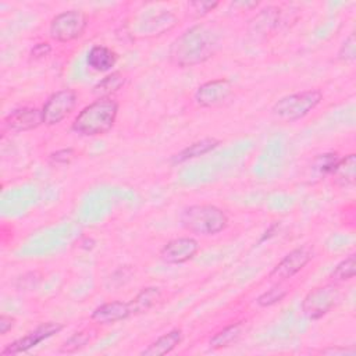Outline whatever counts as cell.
Returning a JSON list of instances; mask_svg holds the SVG:
<instances>
[{
    "instance_id": "3",
    "label": "cell",
    "mask_w": 356,
    "mask_h": 356,
    "mask_svg": "<svg viewBox=\"0 0 356 356\" xmlns=\"http://www.w3.org/2000/svg\"><path fill=\"white\" fill-rule=\"evenodd\" d=\"M179 224L196 235H217L227 228L228 216L214 204H192L181 211Z\"/></svg>"
},
{
    "instance_id": "11",
    "label": "cell",
    "mask_w": 356,
    "mask_h": 356,
    "mask_svg": "<svg viewBox=\"0 0 356 356\" xmlns=\"http://www.w3.org/2000/svg\"><path fill=\"white\" fill-rule=\"evenodd\" d=\"M200 245L192 236H179L168 241L160 250V259L167 264H182L192 260Z\"/></svg>"
},
{
    "instance_id": "28",
    "label": "cell",
    "mask_w": 356,
    "mask_h": 356,
    "mask_svg": "<svg viewBox=\"0 0 356 356\" xmlns=\"http://www.w3.org/2000/svg\"><path fill=\"white\" fill-rule=\"evenodd\" d=\"M51 51V46L49 42H40L38 44H35L31 50V57L33 60H42L46 56H49Z\"/></svg>"
},
{
    "instance_id": "10",
    "label": "cell",
    "mask_w": 356,
    "mask_h": 356,
    "mask_svg": "<svg viewBox=\"0 0 356 356\" xmlns=\"http://www.w3.org/2000/svg\"><path fill=\"white\" fill-rule=\"evenodd\" d=\"M232 95V82L227 78H217L202 83L195 92V103L203 108L222 104Z\"/></svg>"
},
{
    "instance_id": "25",
    "label": "cell",
    "mask_w": 356,
    "mask_h": 356,
    "mask_svg": "<svg viewBox=\"0 0 356 356\" xmlns=\"http://www.w3.org/2000/svg\"><path fill=\"white\" fill-rule=\"evenodd\" d=\"M338 161H339V157L337 153H324L316 157L314 167L323 174H331Z\"/></svg>"
},
{
    "instance_id": "16",
    "label": "cell",
    "mask_w": 356,
    "mask_h": 356,
    "mask_svg": "<svg viewBox=\"0 0 356 356\" xmlns=\"http://www.w3.org/2000/svg\"><path fill=\"white\" fill-rule=\"evenodd\" d=\"M220 140L216 139V138H203V139H199L193 143H191L189 146L184 147L181 152H178L177 154H174L171 157V163L172 164H181V163H185L188 160H192V159H197V157H202L210 152H213L216 147L220 146Z\"/></svg>"
},
{
    "instance_id": "5",
    "label": "cell",
    "mask_w": 356,
    "mask_h": 356,
    "mask_svg": "<svg viewBox=\"0 0 356 356\" xmlns=\"http://www.w3.org/2000/svg\"><path fill=\"white\" fill-rule=\"evenodd\" d=\"M88 17L81 10H67L54 15L49 25V36L58 43L72 42L83 35Z\"/></svg>"
},
{
    "instance_id": "12",
    "label": "cell",
    "mask_w": 356,
    "mask_h": 356,
    "mask_svg": "<svg viewBox=\"0 0 356 356\" xmlns=\"http://www.w3.org/2000/svg\"><path fill=\"white\" fill-rule=\"evenodd\" d=\"M4 127L13 132H26L43 124L42 110L36 107H21L13 110L3 121Z\"/></svg>"
},
{
    "instance_id": "30",
    "label": "cell",
    "mask_w": 356,
    "mask_h": 356,
    "mask_svg": "<svg viewBox=\"0 0 356 356\" xmlns=\"http://www.w3.org/2000/svg\"><path fill=\"white\" fill-rule=\"evenodd\" d=\"M321 353H324V355H350V356H353V355H355V350L345 349V348H334V346H330V348L323 349Z\"/></svg>"
},
{
    "instance_id": "22",
    "label": "cell",
    "mask_w": 356,
    "mask_h": 356,
    "mask_svg": "<svg viewBox=\"0 0 356 356\" xmlns=\"http://www.w3.org/2000/svg\"><path fill=\"white\" fill-rule=\"evenodd\" d=\"M92 341V330H82L71 335L60 348V352L63 353H74L83 346H86Z\"/></svg>"
},
{
    "instance_id": "4",
    "label": "cell",
    "mask_w": 356,
    "mask_h": 356,
    "mask_svg": "<svg viewBox=\"0 0 356 356\" xmlns=\"http://www.w3.org/2000/svg\"><path fill=\"white\" fill-rule=\"evenodd\" d=\"M323 100V93L318 89H307L291 93L278 99L273 107L271 114L282 122H295L310 114Z\"/></svg>"
},
{
    "instance_id": "24",
    "label": "cell",
    "mask_w": 356,
    "mask_h": 356,
    "mask_svg": "<svg viewBox=\"0 0 356 356\" xmlns=\"http://www.w3.org/2000/svg\"><path fill=\"white\" fill-rule=\"evenodd\" d=\"M337 58L339 61L343 63H352L356 58V42H355V35L349 33L348 38L342 42L338 53H337Z\"/></svg>"
},
{
    "instance_id": "20",
    "label": "cell",
    "mask_w": 356,
    "mask_h": 356,
    "mask_svg": "<svg viewBox=\"0 0 356 356\" xmlns=\"http://www.w3.org/2000/svg\"><path fill=\"white\" fill-rule=\"evenodd\" d=\"M242 332V323H232L229 325H227L225 328H222L221 331H218L217 334H214L210 341L209 345L213 349H221V348H227L229 346L232 342H235Z\"/></svg>"
},
{
    "instance_id": "26",
    "label": "cell",
    "mask_w": 356,
    "mask_h": 356,
    "mask_svg": "<svg viewBox=\"0 0 356 356\" xmlns=\"http://www.w3.org/2000/svg\"><path fill=\"white\" fill-rule=\"evenodd\" d=\"M218 1H191L188 3V11L192 17L200 18L214 11L218 7Z\"/></svg>"
},
{
    "instance_id": "2",
    "label": "cell",
    "mask_w": 356,
    "mask_h": 356,
    "mask_svg": "<svg viewBox=\"0 0 356 356\" xmlns=\"http://www.w3.org/2000/svg\"><path fill=\"white\" fill-rule=\"evenodd\" d=\"M118 103L113 97H97L85 106L72 121V131L82 136H100L115 124Z\"/></svg>"
},
{
    "instance_id": "21",
    "label": "cell",
    "mask_w": 356,
    "mask_h": 356,
    "mask_svg": "<svg viewBox=\"0 0 356 356\" xmlns=\"http://www.w3.org/2000/svg\"><path fill=\"white\" fill-rule=\"evenodd\" d=\"M355 274H356V257L352 253L334 267V270L330 274V280L334 284L346 282V281H350L355 277Z\"/></svg>"
},
{
    "instance_id": "9",
    "label": "cell",
    "mask_w": 356,
    "mask_h": 356,
    "mask_svg": "<svg viewBox=\"0 0 356 356\" xmlns=\"http://www.w3.org/2000/svg\"><path fill=\"white\" fill-rule=\"evenodd\" d=\"M63 328H64V325L61 323H56V321L43 323V324L38 325L33 331L28 332L26 335L17 338L15 341L6 345L1 350V355L11 356V355H19V353L28 352L29 349L35 348L44 339L53 337L54 334H58Z\"/></svg>"
},
{
    "instance_id": "7",
    "label": "cell",
    "mask_w": 356,
    "mask_h": 356,
    "mask_svg": "<svg viewBox=\"0 0 356 356\" xmlns=\"http://www.w3.org/2000/svg\"><path fill=\"white\" fill-rule=\"evenodd\" d=\"M78 102L76 92L72 89H60L51 93L42 107L43 124L53 127L60 124L75 108Z\"/></svg>"
},
{
    "instance_id": "14",
    "label": "cell",
    "mask_w": 356,
    "mask_h": 356,
    "mask_svg": "<svg viewBox=\"0 0 356 356\" xmlns=\"http://www.w3.org/2000/svg\"><path fill=\"white\" fill-rule=\"evenodd\" d=\"M117 61L118 54L113 49L102 44L92 46L86 54V64L96 72L111 71Z\"/></svg>"
},
{
    "instance_id": "27",
    "label": "cell",
    "mask_w": 356,
    "mask_h": 356,
    "mask_svg": "<svg viewBox=\"0 0 356 356\" xmlns=\"http://www.w3.org/2000/svg\"><path fill=\"white\" fill-rule=\"evenodd\" d=\"M50 161L54 164H70L71 160L74 159V149L67 147V149H58L53 153H50Z\"/></svg>"
},
{
    "instance_id": "19",
    "label": "cell",
    "mask_w": 356,
    "mask_h": 356,
    "mask_svg": "<svg viewBox=\"0 0 356 356\" xmlns=\"http://www.w3.org/2000/svg\"><path fill=\"white\" fill-rule=\"evenodd\" d=\"M125 85V75L120 71H113L111 74L106 75L102 81H99L95 88L93 93L99 97H111L113 93L118 92Z\"/></svg>"
},
{
    "instance_id": "18",
    "label": "cell",
    "mask_w": 356,
    "mask_h": 356,
    "mask_svg": "<svg viewBox=\"0 0 356 356\" xmlns=\"http://www.w3.org/2000/svg\"><path fill=\"white\" fill-rule=\"evenodd\" d=\"M161 299V291L157 286H147L143 288L140 292L136 293L135 298H132L128 303L131 307L132 316L142 314L150 310L153 306L157 305V302Z\"/></svg>"
},
{
    "instance_id": "6",
    "label": "cell",
    "mask_w": 356,
    "mask_h": 356,
    "mask_svg": "<svg viewBox=\"0 0 356 356\" xmlns=\"http://www.w3.org/2000/svg\"><path fill=\"white\" fill-rule=\"evenodd\" d=\"M341 299L339 288L335 284H325L307 292L302 300V312L310 320L325 316Z\"/></svg>"
},
{
    "instance_id": "15",
    "label": "cell",
    "mask_w": 356,
    "mask_h": 356,
    "mask_svg": "<svg viewBox=\"0 0 356 356\" xmlns=\"http://www.w3.org/2000/svg\"><path fill=\"white\" fill-rule=\"evenodd\" d=\"M184 334L181 328H172L168 332L159 337L156 341H153L150 345H147L140 355L142 356H161L167 355L171 350H174L181 342H182Z\"/></svg>"
},
{
    "instance_id": "23",
    "label": "cell",
    "mask_w": 356,
    "mask_h": 356,
    "mask_svg": "<svg viewBox=\"0 0 356 356\" xmlns=\"http://www.w3.org/2000/svg\"><path fill=\"white\" fill-rule=\"evenodd\" d=\"M286 295H288V289H285L281 285H275V286L267 289L266 292H263L261 295H259L256 299V303L260 307H270V306L281 302Z\"/></svg>"
},
{
    "instance_id": "17",
    "label": "cell",
    "mask_w": 356,
    "mask_h": 356,
    "mask_svg": "<svg viewBox=\"0 0 356 356\" xmlns=\"http://www.w3.org/2000/svg\"><path fill=\"white\" fill-rule=\"evenodd\" d=\"M331 175L334 182L338 186H342V188L353 186L356 181V154L349 153L345 157L339 159Z\"/></svg>"
},
{
    "instance_id": "29",
    "label": "cell",
    "mask_w": 356,
    "mask_h": 356,
    "mask_svg": "<svg viewBox=\"0 0 356 356\" xmlns=\"http://www.w3.org/2000/svg\"><path fill=\"white\" fill-rule=\"evenodd\" d=\"M15 325V318L8 314L0 316V335H6Z\"/></svg>"
},
{
    "instance_id": "1",
    "label": "cell",
    "mask_w": 356,
    "mask_h": 356,
    "mask_svg": "<svg viewBox=\"0 0 356 356\" xmlns=\"http://www.w3.org/2000/svg\"><path fill=\"white\" fill-rule=\"evenodd\" d=\"M221 35L210 24H195L175 38L168 49L170 61L181 68L195 67L210 60L218 50Z\"/></svg>"
},
{
    "instance_id": "13",
    "label": "cell",
    "mask_w": 356,
    "mask_h": 356,
    "mask_svg": "<svg viewBox=\"0 0 356 356\" xmlns=\"http://www.w3.org/2000/svg\"><path fill=\"white\" fill-rule=\"evenodd\" d=\"M131 316H132V313H131V307H129L128 302L111 300V302H106V303L97 306L92 312L90 320L100 325H110V324L127 320Z\"/></svg>"
},
{
    "instance_id": "8",
    "label": "cell",
    "mask_w": 356,
    "mask_h": 356,
    "mask_svg": "<svg viewBox=\"0 0 356 356\" xmlns=\"http://www.w3.org/2000/svg\"><path fill=\"white\" fill-rule=\"evenodd\" d=\"M314 257V250L310 245H302L286 253L278 264L270 271L268 278L285 281L302 271Z\"/></svg>"
}]
</instances>
